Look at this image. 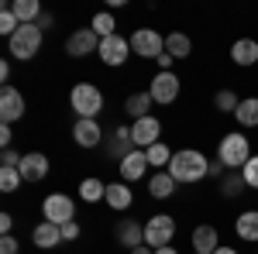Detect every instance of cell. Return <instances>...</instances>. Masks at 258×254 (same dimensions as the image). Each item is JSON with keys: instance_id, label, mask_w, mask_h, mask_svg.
Wrapping results in <instances>:
<instances>
[{"instance_id": "8fae6325", "label": "cell", "mask_w": 258, "mask_h": 254, "mask_svg": "<svg viewBox=\"0 0 258 254\" xmlns=\"http://www.w3.org/2000/svg\"><path fill=\"white\" fill-rule=\"evenodd\" d=\"M24 110H28V103L21 97V90H14L11 82L0 86V120L4 124H14V120L24 117Z\"/></svg>"}, {"instance_id": "30bf717a", "label": "cell", "mask_w": 258, "mask_h": 254, "mask_svg": "<svg viewBox=\"0 0 258 254\" xmlns=\"http://www.w3.org/2000/svg\"><path fill=\"white\" fill-rule=\"evenodd\" d=\"M131 137H135V148H152V144H159L162 137V120L159 117H141V120H131Z\"/></svg>"}, {"instance_id": "44dd1931", "label": "cell", "mask_w": 258, "mask_h": 254, "mask_svg": "<svg viewBox=\"0 0 258 254\" xmlns=\"http://www.w3.org/2000/svg\"><path fill=\"white\" fill-rule=\"evenodd\" d=\"M135 151V137H131V127H114V137H110V144H107V155L110 158H127Z\"/></svg>"}, {"instance_id": "e0dca14e", "label": "cell", "mask_w": 258, "mask_h": 254, "mask_svg": "<svg viewBox=\"0 0 258 254\" xmlns=\"http://www.w3.org/2000/svg\"><path fill=\"white\" fill-rule=\"evenodd\" d=\"M220 247V234L214 223H200L197 230H193V251L197 254H214Z\"/></svg>"}, {"instance_id": "484cf974", "label": "cell", "mask_w": 258, "mask_h": 254, "mask_svg": "<svg viewBox=\"0 0 258 254\" xmlns=\"http://www.w3.org/2000/svg\"><path fill=\"white\" fill-rule=\"evenodd\" d=\"M165 52H169L172 59H189V52H193V41L186 38L182 31H172V35H165Z\"/></svg>"}, {"instance_id": "7bdbcfd3", "label": "cell", "mask_w": 258, "mask_h": 254, "mask_svg": "<svg viewBox=\"0 0 258 254\" xmlns=\"http://www.w3.org/2000/svg\"><path fill=\"white\" fill-rule=\"evenodd\" d=\"M0 79H4V86H7V79H11V62H0Z\"/></svg>"}, {"instance_id": "4dcf8cb0", "label": "cell", "mask_w": 258, "mask_h": 254, "mask_svg": "<svg viewBox=\"0 0 258 254\" xmlns=\"http://www.w3.org/2000/svg\"><path fill=\"white\" fill-rule=\"evenodd\" d=\"M90 28L97 31L100 38H110V35H117V21H114V14H110V11H100V14H93Z\"/></svg>"}, {"instance_id": "7dc6e473", "label": "cell", "mask_w": 258, "mask_h": 254, "mask_svg": "<svg viewBox=\"0 0 258 254\" xmlns=\"http://www.w3.org/2000/svg\"><path fill=\"white\" fill-rule=\"evenodd\" d=\"M255 251H258V247H255Z\"/></svg>"}, {"instance_id": "ab89813d", "label": "cell", "mask_w": 258, "mask_h": 254, "mask_svg": "<svg viewBox=\"0 0 258 254\" xmlns=\"http://www.w3.org/2000/svg\"><path fill=\"white\" fill-rule=\"evenodd\" d=\"M11 141H14V134H11V124H0V144H4V151L11 148Z\"/></svg>"}, {"instance_id": "bcb514c9", "label": "cell", "mask_w": 258, "mask_h": 254, "mask_svg": "<svg viewBox=\"0 0 258 254\" xmlns=\"http://www.w3.org/2000/svg\"><path fill=\"white\" fill-rule=\"evenodd\" d=\"M155 254H179V251H176V247H159Z\"/></svg>"}, {"instance_id": "f35d334b", "label": "cell", "mask_w": 258, "mask_h": 254, "mask_svg": "<svg viewBox=\"0 0 258 254\" xmlns=\"http://www.w3.org/2000/svg\"><path fill=\"white\" fill-rule=\"evenodd\" d=\"M155 62H159V72H172V62H176V59H172L169 52H162V55H159Z\"/></svg>"}, {"instance_id": "b9f144b4", "label": "cell", "mask_w": 258, "mask_h": 254, "mask_svg": "<svg viewBox=\"0 0 258 254\" xmlns=\"http://www.w3.org/2000/svg\"><path fill=\"white\" fill-rule=\"evenodd\" d=\"M35 24H38L41 31H48V28H52V24H55V18H52V14H41V18L35 21Z\"/></svg>"}, {"instance_id": "6da1fadb", "label": "cell", "mask_w": 258, "mask_h": 254, "mask_svg": "<svg viewBox=\"0 0 258 254\" xmlns=\"http://www.w3.org/2000/svg\"><path fill=\"white\" fill-rule=\"evenodd\" d=\"M165 172L176 179V182H182V186H193V182L210 176V158L203 155V151H197V148H182V151L172 155Z\"/></svg>"}, {"instance_id": "60d3db41", "label": "cell", "mask_w": 258, "mask_h": 254, "mask_svg": "<svg viewBox=\"0 0 258 254\" xmlns=\"http://www.w3.org/2000/svg\"><path fill=\"white\" fill-rule=\"evenodd\" d=\"M11 230H14V216H11V213H0V234L7 237Z\"/></svg>"}, {"instance_id": "e575fe53", "label": "cell", "mask_w": 258, "mask_h": 254, "mask_svg": "<svg viewBox=\"0 0 258 254\" xmlns=\"http://www.w3.org/2000/svg\"><path fill=\"white\" fill-rule=\"evenodd\" d=\"M241 176H244V186L248 189H258V155L248 158V165L241 168Z\"/></svg>"}, {"instance_id": "8d00e7d4", "label": "cell", "mask_w": 258, "mask_h": 254, "mask_svg": "<svg viewBox=\"0 0 258 254\" xmlns=\"http://www.w3.org/2000/svg\"><path fill=\"white\" fill-rule=\"evenodd\" d=\"M62 240H80V223H76V220L62 223Z\"/></svg>"}, {"instance_id": "f1b7e54d", "label": "cell", "mask_w": 258, "mask_h": 254, "mask_svg": "<svg viewBox=\"0 0 258 254\" xmlns=\"http://www.w3.org/2000/svg\"><path fill=\"white\" fill-rule=\"evenodd\" d=\"M145 155H148V165H152V168H159V172H165L176 151H169V148H165V144L159 141V144H152V148H145Z\"/></svg>"}, {"instance_id": "7c38bea8", "label": "cell", "mask_w": 258, "mask_h": 254, "mask_svg": "<svg viewBox=\"0 0 258 254\" xmlns=\"http://www.w3.org/2000/svg\"><path fill=\"white\" fill-rule=\"evenodd\" d=\"M148 93H152V100L155 103H176L179 97V76L176 72H155V79H152V86H148Z\"/></svg>"}, {"instance_id": "d6986e66", "label": "cell", "mask_w": 258, "mask_h": 254, "mask_svg": "<svg viewBox=\"0 0 258 254\" xmlns=\"http://www.w3.org/2000/svg\"><path fill=\"white\" fill-rule=\"evenodd\" d=\"M231 62L241 65V69L255 65V62H258V41L255 38H238L234 45H231Z\"/></svg>"}, {"instance_id": "cb8c5ba5", "label": "cell", "mask_w": 258, "mask_h": 254, "mask_svg": "<svg viewBox=\"0 0 258 254\" xmlns=\"http://www.w3.org/2000/svg\"><path fill=\"white\" fill-rule=\"evenodd\" d=\"M152 93L145 90V93H131V97L124 100V110L131 114V120H141V117H148V110H152Z\"/></svg>"}, {"instance_id": "d590c367", "label": "cell", "mask_w": 258, "mask_h": 254, "mask_svg": "<svg viewBox=\"0 0 258 254\" xmlns=\"http://www.w3.org/2000/svg\"><path fill=\"white\" fill-rule=\"evenodd\" d=\"M21 158L24 155H18L14 148H7V151L0 155V168H21Z\"/></svg>"}, {"instance_id": "d4e9b609", "label": "cell", "mask_w": 258, "mask_h": 254, "mask_svg": "<svg viewBox=\"0 0 258 254\" xmlns=\"http://www.w3.org/2000/svg\"><path fill=\"white\" fill-rule=\"evenodd\" d=\"M176 186L179 182L169 176V172H155V176L148 179V193L155 196V199H169V196L176 193Z\"/></svg>"}, {"instance_id": "74e56055", "label": "cell", "mask_w": 258, "mask_h": 254, "mask_svg": "<svg viewBox=\"0 0 258 254\" xmlns=\"http://www.w3.org/2000/svg\"><path fill=\"white\" fill-rule=\"evenodd\" d=\"M18 247H21V244H18V240H14L11 234L0 237V254H18Z\"/></svg>"}, {"instance_id": "ffe728a7", "label": "cell", "mask_w": 258, "mask_h": 254, "mask_svg": "<svg viewBox=\"0 0 258 254\" xmlns=\"http://www.w3.org/2000/svg\"><path fill=\"white\" fill-rule=\"evenodd\" d=\"M117 240H120V247H127V251L141 247V244H145V223L120 220V223H117Z\"/></svg>"}, {"instance_id": "5bb4252c", "label": "cell", "mask_w": 258, "mask_h": 254, "mask_svg": "<svg viewBox=\"0 0 258 254\" xmlns=\"http://www.w3.org/2000/svg\"><path fill=\"white\" fill-rule=\"evenodd\" d=\"M120 182H138L145 172H148V155L141 151V148H135L127 158H120Z\"/></svg>"}, {"instance_id": "4316f807", "label": "cell", "mask_w": 258, "mask_h": 254, "mask_svg": "<svg viewBox=\"0 0 258 254\" xmlns=\"http://www.w3.org/2000/svg\"><path fill=\"white\" fill-rule=\"evenodd\" d=\"M241 127H258V97H244L238 107V114H234Z\"/></svg>"}, {"instance_id": "9a60e30c", "label": "cell", "mask_w": 258, "mask_h": 254, "mask_svg": "<svg viewBox=\"0 0 258 254\" xmlns=\"http://www.w3.org/2000/svg\"><path fill=\"white\" fill-rule=\"evenodd\" d=\"M31 240H35V247H41V251H52V247L66 244V240H62V227L48 223V220H41L38 227L31 230Z\"/></svg>"}, {"instance_id": "d6a6232c", "label": "cell", "mask_w": 258, "mask_h": 254, "mask_svg": "<svg viewBox=\"0 0 258 254\" xmlns=\"http://www.w3.org/2000/svg\"><path fill=\"white\" fill-rule=\"evenodd\" d=\"M18 28H21V21L14 18V11H11V7L4 4V11H0V35H7V38H11V35H14Z\"/></svg>"}, {"instance_id": "1f68e13d", "label": "cell", "mask_w": 258, "mask_h": 254, "mask_svg": "<svg viewBox=\"0 0 258 254\" xmlns=\"http://www.w3.org/2000/svg\"><path fill=\"white\" fill-rule=\"evenodd\" d=\"M244 189H248V186H244V176H241V172H227V176L220 179V193L227 196V199H234V196H241Z\"/></svg>"}, {"instance_id": "277c9868", "label": "cell", "mask_w": 258, "mask_h": 254, "mask_svg": "<svg viewBox=\"0 0 258 254\" xmlns=\"http://www.w3.org/2000/svg\"><path fill=\"white\" fill-rule=\"evenodd\" d=\"M69 107L76 110V117H80V120H97V114L103 110V93H100V86H93V82H80V86H73V93H69Z\"/></svg>"}, {"instance_id": "8992f818", "label": "cell", "mask_w": 258, "mask_h": 254, "mask_svg": "<svg viewBox=\"0 0 258 254\" xmlns=\"http://www.w3.org/2000/svg\"><path fill=\"white\" fill-rule=\"evenodd\" d=\"M131 52L141 55V59H159L165 52V35H159L155 28H138L131 35Z\"/></svg>"}, {"instance_id": "7402d4cb", "label": "cell", "mask_w": 258, "mask_h": 254, "mask_svg": "<svg viewBox=\"0 0 258 254\" xmlns=\"http://www.w3.org/2000/svg\"><path fill=\"white\" fill-rule=\"evenodd\" d=\"M234 234L248 244H258V210H244V213L234 220Z\"/></svg>"}, {"instance_id": "3957f363", "label": "cell", "mask_w": 258, "mask_h": 254, "mask_svg": "<svg viewBox=\"0 0 258 254\" xmlns=\"http://www.w3.org/2000/svg\"><path fill=\"white\" fill-rule=\"evenodd\" d=\"M41 38H45V31H41L38 24H21L18 31L7 38V48H11V55H14V59L31 62L41 52Z\"/></svg>"}, {"instance_id": "5b68a950", "label": "cell", "mask_w": 258, "mask_h": 254, "mask_svg": "<svg viewBox=\"0 0 258 254\" xmlns=\"http://www.w3.org/2000/svg\"><path fill=\"white\" fill-rule=\"evenodd\" d=\"M172 237H176V220H172L169 213H159V216H152V220L145 223V244H148L152 251L169 247Z\"/></svg>"}, {"instance_id": "9c48e42d", "label": "cell", "mask_w": 258, "mask_h": 254, "mask_svg": "<svg viewBox=\"0 0 258 254\" xmlns=\"http://www.w3.org/2000/svg\"><path fill=\"white\" fill-rule=\"evenodd\" d=\"M100 59H103V65H124L127 62V55H131V38H124V35H110V38H100Z\"/></svg>"}, {"instance_id": "f546056e", "label": "cell", "mask_w": 258, "mask_h": 254, "mask_svg": "<svg viewBox=\"0 0 258 254\" xmlns=\"http://www.w3.org/2000/svg\"><path fill=\"white\" fill-rule=\"evenodd\" d=\"M238 107H241V97L234 90H217L214 93V110H220V114H238Z\"/></svg>"}, {"instance_id": "2e32d148", "label": "cell", "mask_w": 258, "mask_h": 254, "mask_svg": "<svg viewBox=\"0 0 258 254\" xmlns=\"http://www.w3.org/2000/svg\"><path fill=\"white\" fill-rule=\"evenodd\" d=\"M73 141L80 148H97L100 141H103V131H100L97 120H76L73 124Z\"/></svg>"}, {"instance_id": "ac0fdd59", "label": "cell", "mask_w": 258, "mask_h": 254, "mask_svg": "<svg viewBox=\"0 0 258 254\" xmlns=\"http://www.w3.org/2000/svg\"><path fill=\"white\" fill-rule=\"evenodd\" d=\"M103 203L110 206V210H127L131 203H135V193H131V186L127 182H107V196H103Z\"/></svg>"}, {"instance_id": "7a4b0ae2", "label": "cell", "mask_w": 258, "mask_h": 254, "mask_svg": "<svg viewBox=\"0 0 258 254\" xmlns=\"http://www.w3.org/2000/svg\"><path fill=\"white\" fill-rule=\"evenodd\" d=\"M248 158H251V141L234 131V134H224L217 144V161L227 168V172H241L244 165H248Z\"/></svg>"}, {"instance_id": "4fadbf2b", "label": "cell", "mask_w": 258, "mask_h": 254, "mask_svg": "<svg viewBox=\"0 0 258 254\" xmlns=\"http://www.w3.org/2000/svg\"><path fill=\"white\" fill-rule=\"evenodd\" d=\"M48 168H52V161L48 155H41V151H28V155L21 158V179L24 182H41V179H48Z\"/></svg>"}, {"instance_id": "836d02e7", "label": "cell", "mask_w": 258, "mask_h": 254, "mask_svg": "<svg viewBox=\"0 0 258 254\" xmlns=\"http://www.w3.org/2000/svg\"><path fill=\"white\" fill-rule=\"evenodd\" d=\"M21 182H24V179H21L18 168H0V189H4V193H14Z\"/></svg>"}, {"instance_id": "f6af8a7d", "label": "cell", "mask_w": 258, "mask_h": 254, "mask_svg": "<svg viewBox=\"0 0 258 254\" xmlns=\"http://www.w3.org/2000/svg\"><path fill=\"white\" fill-rule=\"evenodd\" d=\"M214 254H241V251H234V247H217Z\"/></svg>"}, {"instance_id": "52a82bcc", "label": "cell", "mask_w": 258, "mask_h": 254, "mask_svg": "<svg viewBox=\"0 0 258 254\" xmlns=\"http://www.w3.org/2000/svg\"><path fill=\"white\" fill-rule=\"evenodd\" d=\"M41 216H45L48 223L62 227V223H69V220L76 216V203L66 193H52V196H45V203H41Z\"/></svg>"}, {"instance_id": "603a6c76", "label": "cell", "mask_w": 258, "mask_h": 254, "mask_svg": "<svg viewBox=\"0 0 258 254\" xmlns=\"http://www.w3.org/2000/svg\"><path fill=\"white\" fill-rule=\"evenodd\" d=\"M7 7L14 11V18H18L21 24H35V21H38L41 14H45V11H41V4H38V0H11Z\"/></svg>"}, {"instance_id": "83f0119b", "label": "cell", "mask_w": 258, "mask_h": 254, "mask_svg": "<svg viewBox=\"0 0 258 254\" xmlns=\"http://www.w3.org/2000/svg\"><path fill=\"white\" fill-rule=\"evenodd\" d=\"M103 196H107V182H100V179H93V176L80 182V199L83 203H100Z\"/></svg>"}, {"instance_id": "ee69618b", "label": "cell", "mask_w": 258, "mask_h": 254, "mask_svg": "<svg viewBox=\"0 0 258 254\" xmlns=\"http://www.w3.org/2000/svg\"><path fill=\"white\" fill-rule=\"evenodd\" d=\"M131 254H155V251H152L148 244H141V247H135V251H131Z\"/></svg>"}, {"instance_id": "ba28073f", "label": "cell", "mask_w": 258, "mask_h": 254, "mask_svg": "<svg viewBox=\"0 0 258 254\" xmlns=\"http://www.w3.org/2000/svg\"><path fill=\"white\" fill-rule=\"evenodd\" d=\"M100 52V35L93 28H80L66 38V55L69 59H86V55H97Z\"/></svg>"}]
</instances>
